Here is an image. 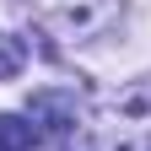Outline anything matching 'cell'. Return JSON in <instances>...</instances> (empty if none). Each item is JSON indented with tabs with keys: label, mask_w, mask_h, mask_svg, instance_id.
<instances>
[{
	"label": "cell",
	"mask_w": 151,
	"mask_h": 151,
	"mask_svg": "<svg viewBox=\"0 0 151 151\" xmlns=\"http://www.w3.org/2000/svg\"><path fill=\"white\" fill-rule=\"evenodd\" d=\"M49 16L60 22L70 38H81V32H97L113 22V11H119V0H43Z\"/></svg>",
	"instance_id": "cell-1"
},
{
	"label": "cell",
	"mask_w": 151,
	"mask_h": 151,
	"mask_svg": "<svg viewBox=\"0 0 151 151\" xmlns=\"http://www.w3.org/2000/svg\"><path fill=\"white\" fill-rule=\"evenodd\" d=\"M27 113L49 129V135H65V129H76V92H54V86H43V92H32Z\"/></svg>",
	"instance_id": "cell-2"
},
{
	"label": "cell",
	"mask_w": 151,
	"mask_h": 151,
	"mask_svg": "<svg viewBox=\"0 0 151 151\" xmlns=\"http://www.w3.org/2000/svg\"><path fill=\"white\" fill-rule=\"evenodd\" d=\"M38 140V129L27 119H16V113H0V151H27Z\"/></svg>",
	"instance_id": "cell-3"
},
{
	"label": "cell",
	"mask_w": 151,
	"mask_h": 151,
	"mask_svg": "<svg viewBox=\"0 0 151 151\" xmlns=\"http://www.w3.org/2000/svg\"><path fill=\"white\" fill-rule=\"evenodd\" d=\"M22 60H27V49H22V38H11V32H0V81H16V76H22Z\"/></svg>",
	"instance_id": "cell-4"
}]
</instances>
